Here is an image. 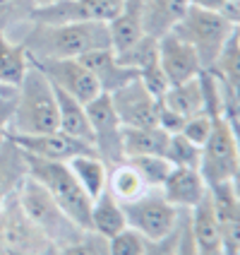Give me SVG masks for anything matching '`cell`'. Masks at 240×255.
Listing matches in <instances>:
<instances>
[{
  "instance_id": "cell-9",
  "label": "cell",
  "mask_w": 240,
  "mask_h": 255,
  "mask_svg": "<svg viewBox=\"0 0 240 255\" xmlns=\"http://www.w3.org/2000/svg\"><path fill=\"white\" fill-rule=\"evenodd\" d=\"M86 114L91 123V147L94 152L108 164V169L125 161L123 152V126L113 111L108 94H99L86 104Z\"/></svg>"
},
{
  "instance_id": "cell-45",
  "label": "cell",
  "mask_w": 240,
  "mask_h": 255,
  "mask_svg": "<svg viewBox=\"0 0 240 255\" xmlns=\"http://www.w3.org/2000/svg\"><path fill=\"white\" fill-rule=\"evenodd\" d=\"M236 31H238V36H240V24H236Z\"/></svg>"
},
{
  "instance_id": "cell-35",
  "label": "cell",
  "mask_w": 240,
  "mask_h": 255,
  "mask_svg": "<svg viewBox=\"0 0 240 255\" xmlns=\"http://www.w3.org/2000/svg\"><path fill=\"white\" fill-rule=\"evenodd\" d=\"M212 126H214L212 116L195 114V116H190V118H185L183 128H180V135H185L192 144L202 147V144L207 142V137H209V132H212Z\"/></svg>"
},
{
  "instance_id": "cell-13",
  "label": "cell",
  "mask_w": 240,
  "mask_h": 255,
  "mask_svg": "<svg viewBox=\"0 0 240 255\" xmlns=\"http://www.w3.org/2000/svg\"><path fill=\"white\" fill-rule=\"evenodd\" d=\"M159 63L163 68L168 85L187 82L204 70L202 63H199L197 51L187 41H183L175 31H168L159 39Z\"/></svg>"
},
{
  "instance_id": "cell-30",
  "label": "cell",
  "mask_w": 240,
  "mask_h": 255,
  "mask_svg": "<svg viewBox=\"0 0 240 255\" xmlns=\"http://www.w3.org/2000/svg\"><path fill=\"white\" fill-rule=\"evenodd\" d=\"M36 2L34 0H0V31L14 39L17 29H22V34L29 29L34 22V12H36ZM19 34V39H22ZM17 39V41H19Z\"/></svg>"
},
{
  "instance_id": "cell-33",
  "label": "cell",
  "mask_w": 240,
  "mask_h": 255,
  "mask_svg": "<svg viewBox=\"0 0 240 255\" xmlns=\"http://www.w3.org/2000/svg\"><path fill=\"white\" fill-rule=\"evenodd\" d=\"M149 239L142 236L140 231H135L132 227H125L123 231H118L115 236L106 239V248L108 255H144L147 253Z\"/></svg>"
},
{
  "instance_id": "cell-23",
  "label": "cell",
  "mask_w": 240,
  "mask_h": 255,
  "mask_svg": "<svg viewBox=\"0 0 240 255\" xmlns=\"http://www.w3.org/2000/svg\"><path fill=\"white\" fill-rule=\"evenodd\" d=\"M127 227L125 212H123V202L103 190L96 200H91V214H89V231H94L101 239H111L118 231Z\"/></svg>"
},
{
  "instance_id": "cell-39",
  "label": "cell",
  "mask_w": 240,
  "mask_h": 255,
  "mask_svg": "<svg viewBox=\"0 0 240 255\" xmlns=\"http://www.w3.org/2000/svg\"><path fill=\"white\" fill-rule=\"evenodd\" d=\"M228 116H231V121H233L236 140H238V161H236V173H233V178H231V185H233L236 195L240 198V116H236V114H228Z\"/></svg>"
},
{
  "instance_id": "cell-28",
  "label": "cell",
  "mask_w": 240,
  "mask_h": 255,
  "mask_svg": "<svg viewBox=\"0 0 240 255\" xmlns=\"http://www.w3.org/2000/svg\"><path fill=\"white\" fill-rule=\"evenodd\" d=\"M161 106H166L168 111L190 118L195 114H204V99H202V85H199V75L180 82V85H170L166 94L161 97Z\"/></svg>"
},
{
  "instance_id": "cell-7",
  "label": "cell",
  "mask_w": 240,
  "mask_h": 255,
  "mask_svg": "<svg viewBox=\"0 0 240 255\" xmlns=\"http://www.w3.org/2000/svg\"><path fill=\"white\" fill-rule=\"evenodd\" d=\"M123 212H125L127 227H132L149 241H154L178 229L183 210L173 207L159 188H149L140 198L123 202Z\"/></svg>"
},
{
  "instance_id": "cell-8",
  "label": "cell",
  "mask_w": 240,
  "mask_h": 255,
  "mask_svg": "<svg viewBox=\"0 0 240 255\" xmlns=\"http://www.w3.org/2000/svg\"><path fill=\"white\" fill-rule=\"evenodd\" d=\"M0 239L7 255H41L51 248L43 231L24 212L17 193L0 202Z\"/></svg>"
},
{
  "instance_id": "cell-12",
  "label": "cell",
  "mask_w": 240,
  "mask_h": 255,
  "mask_svg": "<svg viewBox=\"0 0 240 255\" xmlns=\"http://www.w3.org/2000/svg\"><path fill=\"white\" fill-rule=\"evenodd\" d=\"M123 0H63L41 5L34 12V22L65 24V22H103L108 24L120 12Z\"/></svg>"
},
{
  "instance_id": "cell-44",
  "label": "cell",
  "mask_w": 240,
  "mask_h": 255,
  "mask_svg": "<svg viewBox=\"0 0 240 255\" xmlns=\"http://www.w3.org/2000/svg\"><path fill=\"white\" fill-rule=\"evenodd\" d=\"M0 255H7V251H5V246H2V239H0Z\"/></svg>"
},
{
  "instance_id": "cell-40",
  "label": "cell",
  "mask_w": 240,
  "mask_h": 255,
  "mask_svg": "<svg viewBox=\"0 0 240 255\" xmlns=\"http://www.w3.org/2000/svg\"><path fill=\"white\" fill-rule=\"evenodd\" d=\"M187 2L195 7H204V10H216V12H224L228 5V0H187Z\"/></svg>"
},
{
  "instance_id": "cell-4",
  "label": "cell",
  "mask_w": 240,
  "mask_h": 255,
  "mask_svg": "<svg viewBox=\"0 0 240 255\" xmlns=\"http://www.w3.org/2000/svg\"><path fill=\"white\" fill-rule=\"evenodd\" d=\"M17 198L22 202L24 212L31 217V222L43 231V236L48 239V243L53 248H63L68 243L77 241L84 229H80L70 217L65 214V210L51 198V193L43 188L36 178L29 176L24 183L19 185Z\"/></svg>"
},
{
  "instance_id": "cell-27",
  "label": "cell",
  "mask_w": 240,
  "mask_h": 255,
  "mask_svg": "<svg viewBox=\"0 0 240 255\" xmlns=\"http://www.w3.org/2000/svg\"><path fill=\"white\" fill-rule=\"evenodd\" d=\"M29 65L31 60H29L27 48L0 31V85L17 89L22 77L27 75Z\"/></svg>"
},
{
  "instance_id": "cell-24",
  "label": "cell",
  "mask_w": 240,
  "mask_h": 255,
  "mask_svg": "<svg viewBox=\"0 0 240 255\" xmlns=\"http://www.w3.org/2000/svg\"><path fill=\"white\" fill-rule=\"evenodd\" d=\"M56 101H58V130H63L70 137H77V140L91 144V123H89V114H86V104L77 101L75 97L60 92V89H56Z\"/></svg>"
},
{
  "instance_id": "cell-41",
  "label": "cell",
  "mask_w": 240,
  "mask_h": 255,
  "mask_svg": "<svg viewBox=\"0 0 240 255\" xmlns=\"http://www.w3.org/2000/svg\"><path fill=\"white\" fill-rule=\"evenodd\" d=\"M10 94H14V89H12V87L0 85V97H10Z\"/></svg>"
},
{
  "instance_id": "cell-38",
  "label": "cell",
  "mask_w": 240,
  "mask_h": 255,
  "mask_svg": "<svg viewBox=\"0 0 240 255\" xmlns=\"http://www.w3.org/2000/svg\"><path fill=\"white\" fill-rule=\"evenodd\" d=\"M14 111V94L10 97H0V144L10 135V118Z\"/></svg>"
},
{
  "instance_id": "cell-3",
  "label": "cell",
  "mask_w": 240,
  "mask_h": 255,
  "mask_svg": "<svg viewBox=\"0 0 240 255\" xmlns=\"http://www.w3.org/2000/svg\"><path fill=\"white\" fill-rule=\"evenodd\" d=\"M24 152V149H22ZM29 176L36 178L39 183L51 193V198L65 210V214L80 229L89 231V214H91V198L82 190V185L77 183V178L72 176L68 161H51L41 156L27 154Z\"/></svg>"
},
{
  "instance_id": "cell-15",
  "label": "cell",
  "mask_w": 240,
  "mask_h": 255,
  "mask_svg": "<svg viewBox=\"0 0 240 255\" xmlns=\"http://www.w3.org/2000/svg\"><path fill=\"white\" fill-rule=\"evenodd\" d=\"M214 214L221 229L226 255H240V198L231 183H219L209 188Z\"/></svg>"
},
{
  "instance_id": "cell-46",
  "label": "cell",
  "mask_w": 240,
  "mask_h": 255,
  "mask_svg": "<svg viewBox=\"0 0 240 255\" xmlns=\"http://www.w3.org/2000/svg\"><path fill=\"white\" fill-rule=\"evenodd\" d=\"M236 116H240V114H236Z\"/></svg>"
},
{
  "instance_id": "cell-22",
  "label": "cell",
  "mask_w": 240,
  "mask_h": 255,
  "mask_svg": "<svg viewBox=\"0 0 240 255\" xmlns=\"http://www.w3.org/2000/svg\"><path fill=\"white\" fill-rule=\"evenodd\" d=\"M108 34H111L113 51H125L135 41H140L142 36H144L142 0H123L120 12L108 22Z\"/></svg>"
},
{
  "instance_id": "cell-32",
  "label": "cell",
  "mask_w": 240,
  "mask_h": 255,
  "mask_svg": "<svg viewBox=\"0 0 240 255\" xmlns=\"http://www.w3.org/2000/svg\"><path fill=\"white\" fill-rule=\"evenodd\" d=\"M127 161L140 171V176L144 178L147 188H161L163 181H166V176L173 169L166 156H130Z\"/></svg>"
},
{
  "instance_id": "cell-18",
  "label": "cell",
  "mask_w": 240,
  "mask_h": 255,
  "mask_svg": "<svg viewBox=\"0 0 240 255\" xmlns=\"http://www.w3.org/2000/svg\"><path fill=\"white\" fill-rule=\"evenodd\" d=\"M207 70H212L224 87L228 114H240V36L236 29L221 48L219 58L214 60V65Z\"/></svg>"
},
{
  "instance_id": "cell-17",
  "label": "cell",
  "mask_w": 240,
  "mask_h": 255,
  "mask_svg": "<svg viewBox=\"0 0 240 255\" xmlns=\"http://www.w3.org/2000/svg\"><path fill=\"white\" fill-rule=\"evenodd\" d=\"M159 190L178 210H192L209 195L207 181L202 178L199 169H192V166H173Z\"/></svg>"
},
{
  "instance_id": "cell-2",
  "label": "cell",
  "mask_w": 240,
  "mask_h": 255,
  "mask_svg": "<svg viewBox=\"0 0 240 255\" xmlns=\"http://www.w3.org/2000/svg\"><path fill=\"white\" fill-rule=\"evenodd\" d=\"M58 130L56 89L36 65L14 89V111L10 118V135H39Z\"/></svg>"
},
{
  "instance_id": "cell-10",
  "label": "cell",
  "mask_w": 240,
  "mask_h": 255,
  "mask_svg": "<svg viewBox=\"0 0 240 255\" xmlns=\"http://www.w3.org/2000/svg\"><path fill=\"white\" fill-rule=\"evenodd\" d=\"M29 60L48 77V82L56 89L70 94L82 104H89L101 94L99 82L80 58H29Z\"/></svg>"
},
{
  "instance_id": "cell-14",
  "label": "cell",
  "mask_w": 240,
  "mask_h": 255,
  "mask_svg": "<svg viewBox=\"0 0 240 255\" xmlns=\"http://www.w3.org/2000/svg\"><path fill=\"white\" fill-rule=\"evenodd\" d=\"M27 154L51 159V161H70L72 156L94 152L89 142H82L77 137L65 135L63 130H51V132H39V135H10Z\"/></svg>"
},
{
  "instance_id": "cell-34",
  "label": "cell",
  "mask_w": 240,
  "mask_h": 255,
  "mask_svg": "<svg viewBox=\"0 0 240 255\" xmlns=\"http://www.w3.org/2000/svg\"><path fill=\"white\" fill-rule=\"evenodd\" d=\"M58 251H60V255H108L106 239L96 236L94 231H84L77 241L68 243V246H63Z\"/></svg>"
},
{
  "instance_id": "cell-37",
  "label": "cell",
  "mask_w": 240,
  "mask_h": 255,
  "mask_svg": "<svg viewBox=\"0 0 240 255\" xmlns=\"http://www.w3.org/2000/svg\"><path fill=\"white\" fill-rule=\"evenodd\" d=\"M180 217H183V214H180ZM178 234H180V224H178V229H175V231H170L168 236L149 241V246H147V253H144V255H173V253H175V246H178Z\"/></svg>"
},
{
  "instance_id": "cell-42",
  "label": "cell",
  "mask_w": 240,
  "mask_h": 255,
  "mask_svg": "<svg viewBox=\"0 0 240 255\" xmlns=\"http://www.w3.org/2000/svg\"><path fill=\"white\" fill-rule=\"evenodd\" d=\"M34 2L41 7V5H53V2H63V0H34Z\"/></svg>"
},
{
  "instance_id": "cell-31",
  "label": "cell",
  "mask_w": 240,
  "mask_h": 255,
  "mask_svg": "<svg viewBox=\"0 0 240 255\" xmlns=\"http://www.w3.org/2000/svg\"><path fill=\"white\" fill-rule=\"evenodd\" d=\"M163 156L170 161V166H192V169H199V156H202V147L192 144L185 135L180 132H173L168 137V144H166V152Z\"/></svg>"
},
{
  "instance_id": "cell-21",
  "label": "cell",
  "mask_w": 240,
  "mask_h": 255,
  "mask_svg": "<svg viewBox=\"0 0 240 255\" xmlns=\"http://www.w3.org/2000/svg\"><path fill=\"white\" fill-rule=\"evenodd\" d=\"M29 178L27 156L22 152V147L7 135L0 144V202L14 195L19 190V185Z\"/></svg>"
},
{
  "instance_id": "cell-36",
  "label": "cell",
  "mask_w": 240,
  "mask_h": 255,
  "mask_svg": "<svg viewBox=\"0 0 240 255\" xmlns=\"http://www.w3.org/2000/svg\"><path fill=\"white\" fill-rule=\"evenodd\" d=\"M173 255H197L195 239H192V227H190V210H183L180 217V234H178V246Z\"/></svg>"
},
{
  "instance_id": "cell-5",
  "label": "cell",
  "mask_w": 240,
  "mask_h": 255,
  "mask_svg": "<svg viewBox=\"0 0 240 255\" xmlns=\"http://www.w3.org/2000/svg\"><path fill=\"white\" fill-rule=\"evenodd\" d=\"M236 24L228 19L224 12L216 10H204V7H195L190 5L187 12L183 14V19L170 29L175 31L183 41H187L199 56L202 68H212L214 60L219 58L221 48L226 46V41L231 39Z\"/></svg>"
},
{
  "instance_id": "cell-19",
  "label": "cell",
  "mask_w": 240,
  "mask_h": 255,
  "mask_svg": "<svg viewBox=\"0 0 240 255\" xmlns=\"http://www.w3.org/2000/svg\"><path fill=\"white\" fill-rule=\"evenodd\" d=\"M190 227H192V239H195L197 255H226L221 229H219L209 195L202 200L197 207L190 210Z\"/></svg>"
},
{
  "instance_id": "cell-11",
  "label": "cell",
  "mask_w": 240,
  "mask_h": 255,
  "mask_svg": "<svg viewBox=\"0 0 240 255\" xmlns=\"http://www.w3.org/2000/svg\"><path fill=\"white\" fill-rule=\"evenodd\" d=\"M111 97L113 111L123 128H149L159 126V106L161 101L137 80L127 82L125 87L115 89Z\"/></svg>"
},
{
  "instance_id": "cell-29",
  "label": "cell",
  "mask_w": 240,
  "mask_h": 255,
  "mask_svg": "<svg viewBox=\"0 0 240 255\" xmlns=\"http://www.w3.org/2000/svg\"><path fill=\"white\" fill-rule=\"evenodd\" d=\"M106 190L113 195L118 202H130V200L140 198L144 190H149L144 178L140 176V171L135 169L130 161H120L108 169V183H106Z\"/></svg>"
},
{
  "instance_id": "cell-16",
  "label": "cell",
  "mask_w": 240,
  "mask_h": 255,
  "mask_svg": "<svg viewBox=\"0 0 240 255\" xmlns=\"http://www.w3.org/2000/svg\"><path fill=\"white\" fill-rule=\"evenodd\" d=\"M80 60L86 65V70L94 75V80L99 82L101 94H113L115 89L125 87L127 82L137 80V72L132 68H127L125 63L118 58V53L113 51V46L106 48H96L89 51L84 56H80Z\"/></svg>"
},
{
  "instance_id": "cell-43",
  "label": "cell",
  "mask_w": 240,
  "mask_h": 255,
  "mask_svg": "<svg viewBox=\"0 0 240 255\" xmlns=\"http://www.w3.org/2000/svg\"><path fill=\"white\" fill-rule=\"evenodd\" d=\"M41 255H60V251H58V248H53V246H51V248H48L46 253H41Z\"/></svg>"
},
{
  "instance_id": "cell-1",
  "label": "cell",
  "mask_w": 240,
  "mask_h": 255,
  "mask_svg": "<svg viewBox=\"0 0 240 255\" xmlns=\"http://www.w3.org/2000/svg\"><path fill=\"white\" fill-rule=\"evenodd\" d=\"M19 43L27 48L29 58H80L89 51L111 46V34L103 22H31Z\"/></svg>"
},
{
  "instance_id": "cell-25",
  "label": "cell",
  "mask_w": 240,
  "mask_h": 255,
  "mask_svg": "<svg viewBox=\"0 0 240 255\" xmlns=\"http://www.w3.org/2000/svg\"><path fill=\"white\" fill-rule=\"evenodd\" d=\"M68 166H70L72 176L77 178V183L82 185V190L91 200H96L106 190V183H108V164L96 152L72 156L70 161H68Z\"/></svg>"
},
{
  "instance_id": "cell-26",
  "label": "cell",
  "mask_w": 240,
  "mask_h": 255,
  "mask_svg": "<svg viewBox=\"0 0 240 255\" xmlns=\"http://www.w3.org/2000/svg\"><path fill=\"white\" fill-rule=\"evenodd\" d=\"M170 132L163 128H123V152L130 156H163Z\"/></svg>"
},
{
  "instance_id": "cell-20",
  "label": "cell",
  "mask_w": 240,
  "mask_h": 255,
  "mask_svg": "<svg viewBox=\"0 0 240 255\" xmlns=\"http://www.w3.org/2000/svg\"><path fill=\"white\" fill-rule=\"evenodd\" d=\"M187 0H142V24L144 34L161 39L175 27L187 12Z\"/></svg>"
},
{
  "instance_id": "cell-6",
  "label": "cell",
  "mask_w": 240,
  "mask_h": 255,
  "mask_svg": "<svg viewBox=\"0 0 240 255\" xmlns=\"http://www.w3.org/2000/svg\"><path fill=\"white\" fill-rule=\"evenodd\" d=\"M236 161H238V140H236L233 121L231 116H219L214 118L207 142L202 144L199 173L209 188L219 183H231L236 173Z\"/></svg>"
}]
</instances>
